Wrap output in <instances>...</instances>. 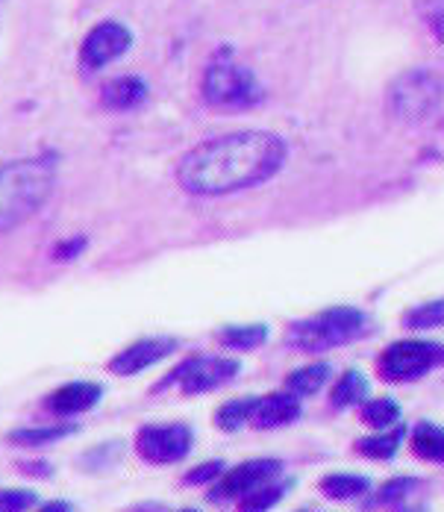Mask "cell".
Returning <instances> with one entry per match:
<instances>
[{"mask_svg": "<svg viewBox=\"0 0 444 512\" xmlns=\"http://www.w3.org/2000/svg\"><path fill=\"white\" fill-rule=\"evenodd\" d=\"M221 474H224V462H203V465H198L195 471H189V474L183 477V483H189V486H200V483L218 480Z\"/></svg>", "mask_w": 444, "mask_h": 512, "instance_id": "cell-27", "label": "cell"}, {"mask_svg": "<svg viewBox=\"0 0 444 512\" xmlns=\"http://www.w3.org/2000/svg\"><path fill=\"white\" fill-rule=\"evenodd\" d=\"M300 418V398L292 392H280V395H268L259 398V407L253 412V427L256 430H274V427H286Z\"/></svg>", "mask_w": 444, "mask_h": 512, "instance_id": "cell-13", "label": "cell"}, {"mask_svg": "<svg viewBox=\"0 0 444 512\" xmlns=\"http://www.w3.org/2000/svg\"><path fill=\"white\" fill-rule=\"evenodd\" d=\"M83 248H86V239H68V242L53 248V256L56 259H74V256L83 254Z\"/></svg>", "mask_w": 444, "mask_h": 512, "instance_id": "cell-29", "label": "cell"}, {"mask_svg": "<svg viewBox=\"0 0 444 512\" xmlns=\"http://www.w3.org/2000/svg\"><path fill=\"white\" fill-rule=\"evenodd\" d=\"M39 512H71V504L68 501H50Z\"/></svg>", "mask_w": 444, "mask_h": 512, "instance_id": "cell-31", "label": "cell"}, {"mask_svg": "<svg viewBox=\"0 0 444 512\" xmlns=\"http://www.w3.org/2000/svg\"><path fill=\"white\" fill-rule=\"evenodd\" d=\"M283 492H286V486H271V483H265V486L247 492L245 498L239 501V512H268L271 507L280 504Z\"/></svg>", "mask_w": 444, "mask_h": 512, "instance_id": "cell-24", "label": "cell"}, {"mask_svg": "<svg viewBox=\"0 0 444 512\" xmlns=\"http://www.w3.org/2000/svg\"><path fill=\"white\" fill-rule=\"evenodd\" d=\"M330 365L327 362H315V365H306V368H297L286 377V392H292L297 398L303 395H315L321 392V386L330 380Z\"/></svg>", "mask_w": 444, "mask_h": 512, "instance_id": "cell-16", "label": "cell"}, {"mask_svg": "<svg viewBox=\"0 0 444 512\" xmlns=\"http://www.w3.org/2000/svg\"><path fill=\"white\" fill-rule=\"evenodd\" d=\"M406 439V427H395V430H383L377 436H368V439H359L356 442V451L368 460H392L397 451H400V442Z\"/></svg>", "mask_w": 444, "mask_h": 512, "instance_id": "cell-17", "label": "cell"}, {"mask_svg": "<svg viewBox=\"0 0 444 512\" xmlns=\"http://www.w3.org/2000/svg\"><path fill=\"white\" fill-rule=\"evenodd\" d=\"M412 486H415V480H392V483H386L383 492H380V504H392L397 498H403Z\"/></svg>", "mask_w": 444, "mask_h": 512, "instance_id": "cell-28", "label": "cell"}, {"mask_svg": "<svg viewBox=\"0 0 444 512\" xmlns=\"http://www.w3.org/2000/svg\"><path fill=\"white\" fill-rule=\"evenodd\" d=\"M180 512H198V510H180Z\"/></svg>", "mask_w": 444, "mask_h": 512, "instance_id": "cell-32", "label": "cell"}, {"mask_svg": "<svg viewBox=\"0 0 444 512\" xmlns=\"http://www.w3.org/2000/svg\"><path fill=\"white\" fill-rule=\"evenodd\" d=\"M103 398V386L100 383H89V380H74L59 386L53 395H48L45 410L53 415H80V412L95 410Z\"/></svg>", "mask_w": 444, "mask_h": 512, "instance_id": "cell-12", "label": "cell"}, {"mask_svg": "<svg viewBox=\"0 0 444 512\" xmlns=\"http://www.w3.org/2000/svg\"><path fill=\"white\" fill-rule=\"evenodd\" d=\"M239 362L227 357H192L186 359L180 368H174L171 377H165L159 383V389L165 386H180L183 395H203V392H212L224 383H230L236 374H239Z\"/></svg>", "mask_w": 444, "mask_h": 512, "instance_id": "cell-7", "label": "cell"}, {"mask_svg": "<svg viewBox=\"0 0 444 512\" xmlns=\"http://www.w3.org/2000/svg\"><path fill=\"white\" fill-rule=\"evenodd\" d=\"M365 330H368L365 312L353 307H333L292 324L286 333V342L303 354H321V351H330V348H339V345L359 339Z\"/></svg>", "mask_w": 444, "mask_h": 512, "instance_id": "cell-4", "label": "cell"}, {"mask_svg": "<svg viewBox=\"0 0 444 512\" xmlns=\"http://www.w3.org/2000/svg\"><path fill=\"white\" fill-rule=\"evenodd\" d=\"M406 324L412 330H430V327H442L444 324V301L433 304H421V307L406 312Z\"/></svg>", "mask_w": 444, "mask_h": 512, "instance_id": "cell-25", "label": "cell"}, {"mask_svg": "<svg viewBox=\"0 0 444 512\" xmlns=\"http://www.w3.org/2000/svg\"><path fill=\"white\" fill-rule=\"evenodd\" d=\"M439 365H444V345L406 339V342H395L392 348L383 351L380 374L389 383H406V380L424 377L430 368H439Z\"/></svg>", "mask_w": 444, "mask_h": 512, "instance_id": "cell-6", "label": "cell"}, {"mask_svg": "<svg viewBox=\"0 0 444 512\" xmlns=\"http://www.w3.org/2000/svg\"><path fill=\"white\" fill-rule=\"evenodd\" d=\"M39 498L30 489H0V512H27Z\"/></svg>", "mask_w": 444, "mask_h": 512, "instance_id": "cell-26", "label": "cell"}, {"mask_svg": "<svg viewBox=\"0 0 444 512\" xmlns=\"http://www.w3.org/2000/svg\"><path fill=\"white\" fill-rule=\"evenodd\" d=\"M130 45H133V33H130L127 24L100 21L86 33V39L80 45V65L86 71H100V68H106L109 62H115L118 56L130 51Z\"/></svg>", "mask_w": 444, "mask_h": 512, "instance_id": "cell-9", "label": "cell"}, {"mask_svg": "<svg viewBox=\"0 0 444 512\" xmlns=\"http://www.w3.org/2000/svg\"><path fill=\"white\" fill-rule=\"evenodd\" d=\"M362 421L368 424V427H374V430H392L397 427V421H400V407H397V401L392 398H377V401H368L365 407H362Z\"/></svg>", "mask_w": 444, "mask_h": 512, "instance_id": "cell-23", "label": "cell"}, {"mask_svg": "<svg viewBox=\"0 0 444 512\" xmlns=\"http://www.w3.org/2000/svg\"><path fill=\"white\" fill-rule=\"evenodd\" d=\"M200 92L203 101L215 109H250L265 98V89L259 86L253 71L239 65L230 48L212 56V62L203 71Z\"/></svg>", "mask_w": 444, "mask_h": 512, "instance_id": "cell-3", "label": "cell"}, {"mask_svg": "<svg viewBox=\"0 0 444 512\" xmlns=\"http://www.w3.org/2000/svg\"><path fill=\"white\" fill-rule=\"evenodd\" d=\"M148 101V83L142 77H115L100 89V103L112 112H130Z\"/></svg>", "mask_w": 444, "mask_h": 512, "instance_id": "cell-14", "label": "cell"}, {"mask_svg": "<svg viewBox=\"0 0 444 512\" xmlns=\"http://www.w3.org/2000/svg\"><path fill=\"white\" fill-rule=\"evenodd\" d=\"M77 433V424H48V427H21L9 433V442L18 448H45L59 439H68Z\"/></svg>", "mask_w": 444, "mask_h": 512, "instance_id": "cell-15", "label": "cell"}, {"mask_svg": "<svg viewBox=\"0 0 444 512\" xmlns=\"http://www.w3.org/2000/svg\"><path fill=\"white\" fill-rule=\"evenodd\" d=\"M259 407V398H239V401H230V404H224L221 410L215 412V424L221 427V430H227V433H236V430H242L247 421H253V412Z\"/></svg>", "mask_w": 444, "mask_h": 512, "instance_id": "cell-21", "label": "cell"}, {"mask_svg": "<svg viewBox=\"0 0 444 512\" xmlns=\"http://www.w3.org/2000/svg\"><path fill=\"white\" fill-rule=\"evenodd\" d=\"M280 460H247L227 474L218 477V483L209 492V501H230V498H245L247 492L265 486L274 474H280Z\"/></svg>", "mask_w": 444, "mask_h": 512, "instance_id": "cell-10", "label": "cell"}, {"mask_svg": "<svg viewBox=\"0 0 444 512\" xmlns=\"http://www.w3.org/2000/svg\"><path fill=\"white\" fill-rule=\"evenodd\" d=\"M192 427L189 424H148L136 433V451L145 462L171 465L189 457L192 451Z\"/></svg>", "mask_w": 444, "mask_h": 512, "instance_id": "cell-8", "label": "cell"}, {"mask_svg": "<svg viewBox=\"0 0 444 512\" xmlns=\"http://www.w3.org/2000/svg\"><path fill=\"white\" fill-rule=\"evenodd\" d=\"M444 101V83L427 68H412L400 74L389 89V106L400 121L418 124L427 121Z\"/></svg>", "mask_w": 444, "mask_h": 512, "instance_id": "cell-5", "label": "cell"}, {"mask_svg": "<svg viewBox=\"0 0 444 512\" xmlns=\"http://www.w3.org/2000/svg\"><path fill=\"white\" fill-rule=\"evenodd\" d=\"M174 348H177V339H142V342L124 348L118 357L109 359V371L118 377H133L150 365L162 362L165 357H171Z\"/></svg>", "mask_w": 444, "mask_h": 512, "instance_id": "cell-11", "label": "cell"}, {"mask_svg": "<svg viewBox=\"0 0 444 512\" xmlns=\"http://www.w3.org/2000/svg\"><path fill=\"white\" fill-rule=\"evenodd\" d=\"M368 398V380L359 371H345L333 389V407L347 410V407H359Z\"/></svg>", "mask_w": 444, "mask_h": 512, "instance_id": "cell-20", "label": "cell"}, {"mask_svg": "<svg viewBox=\"0 0 444 512\" xmlns=\"http://www.w3.org/2000/svg\"><path fill=\"white\" fill-rule=\"evenodd\" d=\"M412 451L427 462H444V427L439 424H418L412 430Z\"/></svg>", "mask_w": 444, "mask_h": 512, "instance_id": "cell-18", "label": "cell"}, {"mask_svg": "<svg viewBox=\"0 0 444 512\" xmlns=\"http://www.w3.org/2000/svg\"><path fill=\"white\" fill-rule=\"evenodd\" d=\"M18 471L27 474V477H50L53 474L48 462H18Z\"/></svg>", "mask_w": 444, "mask_h": 512, "instance_id": "cell-30", "label": "cell"}, {"mask_svg": "<svg viewBox=\"0 0 444 512\" xmlns=\"http://www.w3.org/2000/svg\"><path fill=\"white\" fill-rule=\"evenodd\" d=\"M221 345L233 348V351H250L256 345H262L268 339V327L265 324H245V327H227L221 330Z\"/></svg>", "mask_w": 444, "mask_h": 512, "instance_id": "cell-22", "label": "cell"}, {"mask_svg": "<svg viewBox=\"0 0 444 512\" xmlns=\"http://www.w3.org/2000/svg\"><path fill=\"white\" fill-rule=\"evenodd\" d=\"M286 142L277 133L242 130L206 139L177 162V183L198 198H218L271 180L286 162Z\"/></svg>", "mask_w": 444, "mask_h": 512, "instance_id": "cell-1", "label": "cell"}, {"mask_svg": "<svg viewBox=\"0 0 444 512\" xmlns=\"http://www.w3.org/2000/svg\"><path fill=\"white\" fill-rule=\"evenodd\" d=\"M56 186L53 156H27L0 165V233L30 221Z\"/></svg>", "mask_w": 444, "mask_h": 512, "instance_id": "cell-2", "label": "cell"}, {"mask_svg": "<svg viewBox=\"0 0 444 512\" xmlns=\"http://www.w3.org/2000/svg\"><path fill=\"white\" fill-rule=\"evenodd\" d=\"M368 489H371L368 477H359V474H327L321 480V492L330 501H353V498H362Z\"/></svg>", "mask_w": 444, "mask_h": 512, "instance_id": "cell-19", "label": "cell"}]
</instances>
